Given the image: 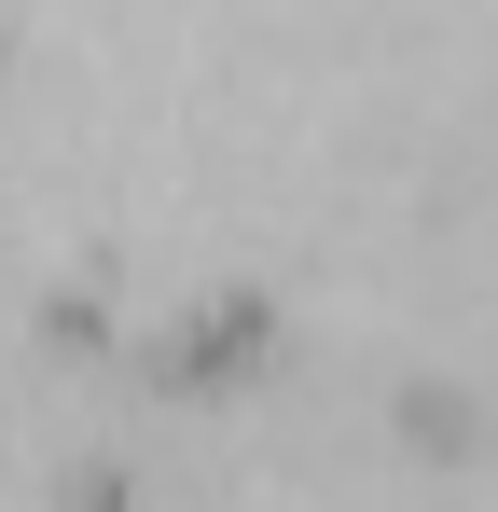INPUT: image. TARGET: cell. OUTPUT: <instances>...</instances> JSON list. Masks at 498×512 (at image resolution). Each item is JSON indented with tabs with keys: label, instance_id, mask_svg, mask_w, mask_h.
I'll return each mask as SVG.
<instances>
[{
	"label": "cell",
	"instance_id": "cell-1",
	"mask_svg": "<svg viewBox=\"0 0 498 512\" xmlns=\"http://www.w3.org/2000/svg\"><path fill=\"white\" fill-rule=\"evenodd\" d=\"M249 360H263V305H194V319H180V333L153 346V374H180V388H208V374H249Z\"/></svg>",
	"mask_w": 498,
	"mask_h": 512
},
{
	"label": "cell",
	"instance_id": "cell-2",
	"mask_svg": "<svg viewBox=\"0 0 498 512\" xmlns=\"http://www.w3.org/2000/svg\"><path fill=\"white\" fill-rule=\"evenodd\" d=\"M402 429L429 443V457H457V443H471V402H443V388H415V402H402Z\"/></svg>",
	"mask_w": 498,
	"mask_h": 512
},
{
	"label": "cell",
	"instance_id": "cell-3",
	"mask_svg": "<svg viewBox=\"0 0 498 512\" xmlns=\"http://www.w3.org/2000/svg\"><path fill=\"white\" fill-rule=\"evenodd\" d=\"M70 512H125V471H83V485H70Z\"/></svg>",
	"mask_w": 498,
	"mask_h": 512
}]
</instances>
